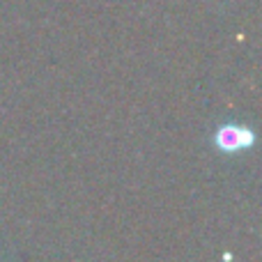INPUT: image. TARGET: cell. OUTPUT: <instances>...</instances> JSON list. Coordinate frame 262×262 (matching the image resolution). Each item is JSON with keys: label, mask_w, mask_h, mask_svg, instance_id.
Returning <instances> with one entry per match:
<instances>
[{"label": "cell", "mask_w": 262, "mask_h": 262, "mask_svg": "<svg viewBox=\"0 0 262 262\" xmlns=\"http://www.w3.org/2000/svg\"><path fill=\"white\" fill-rule=\"evenodd\" d=\"M253 140H255L253 131L239 127V124H223L214 136V143H216V147L221 152H239V149L251 147Z\"/></svg>", "instance_id": "6da1fadb"}]
</instances>
